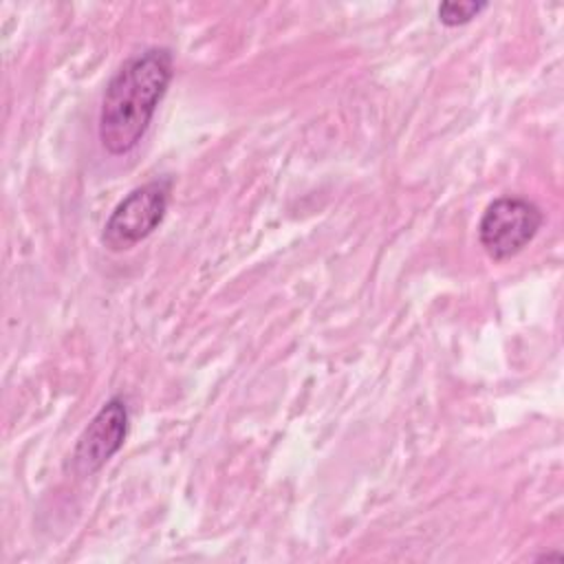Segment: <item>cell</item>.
Instances as JSON below:
<instances>
[{"instance_id":"6da1fadb","label":"cell","mask_w":564,"mask_h":564,"mask_svg":"<svg viewBox=\"0 0 564 564\" xmlns=\"http://www.w3.org/2000/svg\"><path fill=\"white\" fill-rule=\"evenodd\" d=\"M172 77L174 55L167 46H150L121 62L99 106L97 132L108 154L121 156L141 143Z\"/></svg>"},{"instance_id":"7a4b0ae2","label":"cell","mask_w":564,"mask_h":564,"mask_svg":"<svg viewBox=\"0 0 564 564\" xmlns=\"http://www.w3.org/2000/svg\"><path fill=\"white\" fill-rule=\"evenodd\" d=\"M544 223V212L524 196L494 198L478 220V242L494 262L516 258Z\"/></svg>"},{"instance_id":"3957f363","label":"cell","mask_w":564,"mask_h":564,"mask_svg":"<svg viewBox=\"0 0 564 564\" xmlns=\"http://www.w3.org/2000/svg\"><path fill=\"white\" fill-rule=\"evenodd\" d=\"M172 194V178H154L126 194L110 212L101 242L110 251H128L159 229Z\"/></svg>"},{"instance_id":"277c9868","label":"cell","mask_w":564,"mask_h":564,"mask_svg":"<svg viewBox=\"0 0 564 564\" xmlns=\"http://www.w3.org/2000/svg\"><path fill=\"white\" fill-rule=\"evenodd\" d=\"M130 412L123 397H110L82 430L73 449V469L79 476L99 471L126 443Z\"/></svg>"},{"instance_id":"5b68a950","label":"cell","mask_w":564,"mask_h":564,"mask_svg":"<svg viewBox=\"0 0 564 564\" xmlns=\"http://www.w3.org/2000/svg\"><path fill=\"white\" fill-rule=\"evenodd\" d=\"M487 9V2L480 0H447L441 2L436 9L438 22L445 26H460L471 22L476 15H480Z\"/></svg>"}]
</instances>
